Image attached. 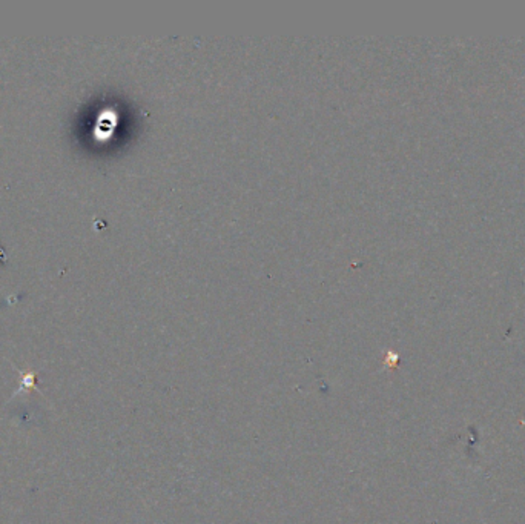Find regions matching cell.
I'll return each mask as SVG.
<instances>
[{
	"label": "cell",
	"instance_id": "obj_1",
	"mask_svg": "<svg viewBox=\"0 0 525 524\" xmlns=\"http://www.w3.org/2000/svg\"><path fill=\"white\" fill-rule=\"evenodd\" d=\"M117 125V112L114 109H103L95 125L97 139H108Z\"/></svg>",
	"mask_w": 525,
	"mask_h": 524
}]
</instances>
